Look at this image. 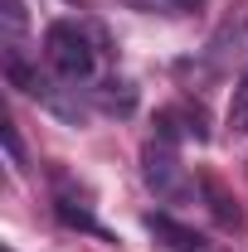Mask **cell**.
I'll return each instance as SVG.
<instances>
[{"label": "cell", "mask_w": 248, "mask_h": 252, "mask_svg": "<svg viewBox=\"0 0 248 252\" xmlns=\"http://www.w3.org/2000/svg\"><path fill=\"white\" fill-rule=\"evenodd\" d=\"M200 189H205V199H209V214H214L224 228H244V209L229 199V189L219 185L214 175H200Z\"/></svg>", "instance_id": "52a82bcc"}, {"label": "cell", "mask_w": 248, "mask_h": 252, "mask_svg": "<svg viewBox=\"0 0 248 252\" xmlns=\"http://www.w3.org/2000/svg\"><path fill=\"white\" fill-rule=\"evenodd\" d=\"M185 136H195V141H205L209 131H205V112L200 107H190V102H180V107H165L161 117H156V141H185Z\"/></svg>", "instance_id": "3957f363"}, {"label": "cell", "mask_w": 248, "mask_h": 252, "mask_svg": "<svg viewBox=\"0 0 248 252\" xmlns=\"http://www.w3.org/2000/svg\"><path fill=\"white\" fill-rule=\"evenodd\" d=\"M73 5H83V0H73Z\"/></svg>", "instance_id": "7c38bea8"}, {"label": "cell", "mask_w": 248, "mask_h": 252, "mask_svg": "<svg viewBox=\"0 0 248 252\" xmlns=\"http://www.w3.org/2000/svg\"><path fill=\"white\" fill-rule=\"evenodd\" d=\"M141 180H146V189L161 204H185L190 189H195L190 185V170L180 165L170 141H146L141 146Z\"/></svg>", "instance_id": "7a4b0ae2"}, {"label": "cell", "mask_w": 248, "mask_h": 252, "mask_svg": "<svg viewBox=\"0 0 248 252\" xmlns=\"http://www.w3.org/2000/svg\"><path fill=\"white\" fill-rule=\"evenodd\" d=\"M126 5L131 10H146V15H156V10L161 15H180V10H195L200 0H126Z\"/></svg>", "instance_id": "30bf717a"}, {"label": "cell", "mask_w": 248, "mask_h": 252, "mask_svg": "<svg viewBox=\"0 0 248 252\" xmlns=\"http://www.w3.org/2000/svg\"><path fill=\"white\" fill-rule=\"evenodd\" d=\"M97 107H102V112H131V107H136V88H131V83H122V78H107V83H102V88H97Z\"/></svg>", "instance_id": "9c48e42d"}, {"label": "cell", "mask_w": 248, "mask_h": 252, "mask_svg": "<svg viewBox=\"0 0 248 252\" xmlns=\"http://www.w3.org/2000/svg\"><path fill=\"white\" fill-rule=\"evenodd\" d=\"M54 214H59L68 228H78V233H93V238H102V243H112V233H107V228L93 219V209H88V204H78L73 194H59V199H54Z\"/></svg>", "instance_id": "8992f818"}, {"label": "cell", "mask_w": 248, "mask_h": 252, "mask_svg": "<svg viewBox=\"0 0 248 252\" xmlns=\"http://www.w3.org/2000/svg\"><path fill=\"white\" fill-rule=\"evenodd\" d=\"M244 54H248V5H244V10H234V15L219 25L214 44H209V63L224 68L229 59H244Z\"/></svg>", "instance_id": "277c9868"}, {"label": "cell", "mask_w": 248, "mask_h": 252, "mask_svg": "<svg viewBox=\"0 0 248 252\" xmlns=\"http://www.w3.org/2000/svg\"><path fill=\"white\" fill-rule=\"evenodd\" d=\"M244 165H248V160H244Z\"/></svg>", "instance_id": "4fadbf2b"}, {"label": "cell", "mask_w": 248, "mask_h": 252, "mask_svg": "<svg viewBox=\"0 0 248 252\" xmlns=\"http://www.w3.org/2000/svg\"><path fill=\"white\" fill-rule=\"evenodd\" d=\"M224 126H229V136H248V63H244V73H239V83H234Z\"/></svg>", "instance_id": "ba28073f"}, {"label": "cell", "mask_w": 248, "mask_h": 252, "mask_svg": "<svg viewBox=\"0 0 248 252\" xmlns=\"http://www.w3.org/2000/svg\"><path fill=\"white\" fill-rule=\"evenodd\" d=\"M97 49H102V39L88 34L78 20H54L44 30V59L63 83H88L97 73Z\"/></svg>", "instance_id": "6da1fadb"}, {"label": "cell", "mask_w": 248, "mask_h": 252, "mask_svg": "<svg viewBox=\"0 0 248 252\" xmlns=\"http://www.w3.org/2000/svg\"><path fill=\"white\" fill-rule=\"evenodd\" d=\"M146 228L156 233V243H165L170 252H209V238H205V233L165 219V214H146Z\"/></svg>", "instance_id": "5b68a950"}, {"label": "cell", "mask_w": 248, "mask_h": 252, "mask_svg": "<svg viewBox=\"0 0 248 252\" xmlns=\"http://www.w3.org/2000/svg\"><path fill=\"white\" fill-rule=\"evenodd\" d=\"M0 131H5V151H10V160L20 165V160H25V151H20V131H15V122L5 117V126H0Z\"/></svg>", "instance_id": "8fae6325"}]
</instances>
